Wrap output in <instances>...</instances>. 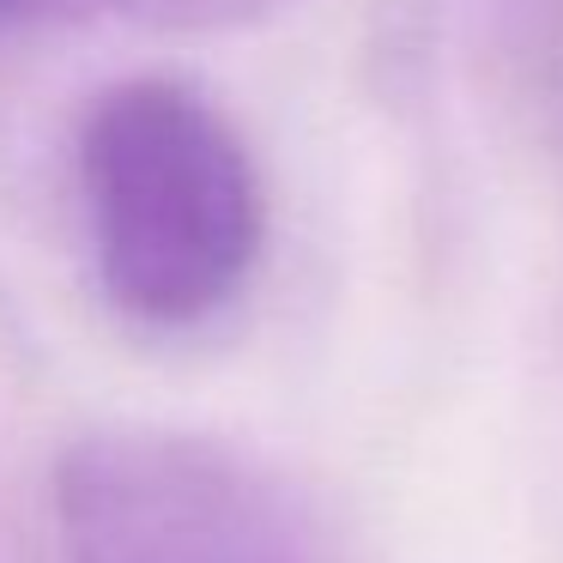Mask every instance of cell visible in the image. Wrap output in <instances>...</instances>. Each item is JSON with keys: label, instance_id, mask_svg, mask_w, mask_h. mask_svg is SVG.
Returning <instances> with one entry per match:
<instances>
[{"label": "cell", "instance_id": "1", "mask_svg": "<svg viewBox=\"0 0 563 563\" xmlns=\"http://www.w3.org/2000/svg\"><path fill=\"white\" fill-rule=\"evenodd\" d=\"M91 261L122 316L195 328L249 285L267 200L243 134L183 79H122L79 122Z\"/></svg>", "mask_w": 563, "mask_h": 563}, {"label": "cell", "instance_id": "3", "mask_svg": "<svg viewBox=\"0 0 563 563\" xmlns=\"http://www.w3.org/2000/svg\"><path fill=\"white\" fill-rule=\"evenodd\" d=\"M291 0H0V25H146L236 31L285 13Z\"/></svg>", "mask_w": 563, "mask_h": 563}, {"label": "cell", "instance_id": "2", "mask_svg": "<svg viewBox=\"0 0 563 563\" xmlns=\"http://www.w3.org/2000/svg\"><path fill=\"white\" fill-rule=\"evenodd\" d=\"M67 563H340L297 485L236 442L164 424L86 430L55 461Z\"/></svg>", "mask_w": 563, "mask_h": 563}]
</instances>
